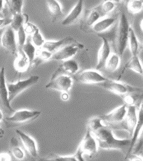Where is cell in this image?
Instances as JSON below:
<instances>
[{
	"mask_svg": "<svg viewBox=\"0 0 143 161\" xmlns=\"http://www.w3.org/2000/svg\"><path fill=\"white\" fill-rule=\"evenodd\" d=\"M92 134L96 139L98 148L102 150H114L128 154L130 146V139L116 138L113 130L108 126L105 125L93 132Z\"/></svg>",
	"mask_w": 143,
	"mask_h": 161,
	"instance_id": "obj_1",
	"label": "cell"
},
{
	"mask_svg": "<svg viewBox=\"0 0 143 161\" xmlns=\"http://www.w3.org/2000/svg\"><path fill=\"white\" fill-rule=\"evenodd\" d=\"M41 113L39 111L20 109L15 111L11 116L4 118L3 121L6 128H16L33 122L39 118Z\"/></svg>",
	"mask_w": 143,
	"mask_h": 161,
	"instance_id": "obj_2",
	"label": "cell"
},
{
	"mask_svg": "<svg viewBox=\"0 0 143 161\" xmlns=\"http://www.w3.org/2000/svg\"><path fill=\"white\" fill-rule=\"evenodd\" d=\"M130 27L126 16L124 12H122L119 18L115 40L116 54L119 56L120 58L122 57L128 45Z\"/></svg>",
	"mask_w": 143,
	"mask_h": 161,
	"instance_id": "obj_3",
	"label": "cell"
},
{
	"mask_svg": "<svg viewBox=\"0 0 143 161\" xmlns=\"http://www.w3.org/2000/svg\"><path fill=\"white\" fill-rule=\"evenodd\" d=\"M115 7V3L113 1H107L97 7L93 8L87 16L85 24L87 27L93 26L95 23L102 19Z\"/></svg>",
	"mask_w": 143,
	"mask_h": 161,
	"instance_id": "obj_4",
	"label": "cell"
},
{
	"mask_svg": "<svg viewBox=\"0 0 143 161\" xmlns=\"http://www.w3.org/2000/svg\"><path fill=\"white\" fill-rule=\"evenodd\" d=\"M39 79V76H31L27 79L18 81L15 83H7L9 102L11 103L20 93L36 85Z\"/></svg>",
	"mask_w": 143,
	"mask_h": 161,
	"instance_id": "obj_5",
	"label": "cell"
},
{
	"mask_svg": "<svg viewBox=\"0 0 143 161\" xmlns=\"http://www.w3.org/2000/svg\"><path fill=\"white\" fill-rule=\"evenodd\" d=\"M97 85L107 90H108L110 92L115 94L120 97L125 95L128 92H143V88L141 87L132 86L130 85L121 83L119 82L111 80L109 79Z\"/></svg>",
	"mask_w": 143,
	"mask_h": 161,
	"instance_id": "obj_6",
	"label": "cell"
},
{
	"mask_svg": "<svg viewBox=\"0 0 143 161\" xmlns=\"http://www.w3.org/2000/svg\"><path fill=\"white\" fill-rule=\"evenodd\" d=\"M137 108L135 106H127V112L124 120L120 123L111 127L113 130H124L132 137L137 121Z\"/></svg>",
	"mask_w": 143,
	"mask_h": 161,
	"instance_id": "obj_7",
	"label": "cell"
},
{
	"mask_svg": "<svg viewBox=\"0 0 143 161\" xmlns=\"http://www.w3.org/2000/svg\"><path fill=\"white\" fill-rule=\"evenodd\" d=\"M98 148L96 139L94 135L89 130L86 131L77 150L79 151L83 155L86 154L89 157L93 158L97 155Z\"/></svg>",
	"mask_w": 143,
	"mask_h": 161,
	"instance_id": "obj_8",
	"label": "cell"
},
{
	"mask_svg": "<svg viewBox=\"0 0 143 161\" xmlns=\"http://www.w3.org/2000/svg\"><path fill=\"white\" fill-rule=\"evenodd\" d=\"M73 80L85 84H100L108 80V79L102 76L95 70H85L80 73H76L72 76Z\"/></svg>",
	"mask_w": 143,
	"mask_h": 161,
	"instance_id": "obj_9",
	"label": "cell"
},
{
	"mask_svg": "<svg viewBox=\"0 0 143 161\" xmlns=\"http://www.w3.org/2000/svg\"><path fill=\"white\" fill-rule=\"evenodd\" d=\"M0 109L3 112L12 114L15 111L8 100V92L5 81L4 67L0 70Z\"/></svg>",
	"mask_w": 143,
	"mask_h": 161,
	"instance_id": "obj_10",
	"label": "cell"
},
{
	"mask_svg": "<svg viewBox=\"0 0 143 161\" xmlns=\"http://www.w3.org/2000/svg\"><path fill=\"white\" fill-rule=\"evenodd\" d=\"M127 112V106L123 105L116 108L107 114L100 116L103 123L109 127L115 126L120 123L124 120Z\"/></svg>",
	"mask_w": 143,
	"mask_h": 161,
	"instance_id": "obj_11",
	"label": "cell"
},
{
	"mask_svg": "<svg viewBox=\"0 0 143 161\" xmlns=\"http://www.w3.org/2000/svg\"><path fill=\"white\" fill-rule=\"evenodd\" d=\"M15 131L16 133L19 137L23 148L28 155L33 159H38L39 158V151L37 143L35 139L19 129H16Z\"/></svg>",
	"mask_w": 143,
	"mask_h": 161,
	"instance_id": "obj_12",
	"label": "cell"
},
{
	"mask_svg": "<svg viewBox=\"0 0 143 161\" xmlns=\"http://www.w3.org/2000/svg\"><path fill=\"white\" fill-rule=\"evenodd\" d=\"M73 79L70 76H59L54 79L50 80L47 84L45 88L52 89L61 92L63 93H68L73 85Z\"/></svg>",
	"mask_w": 143,
	"mask_h": 161,
	"instance_id": "obj_13",
	"label": "cell"
},
{
	"mask_svg": "<svg viewBox=\"0 0 143 161\" xmlns=\"http://www.w3.org/2000/svg\"><path fill=\"white\" fill-rule=\"evenodd\" d=\"M1 44L11 54L15 57L17 56L18 49L16 40L15 31L11 26L7 27L1 36Z\"/></svg>",
	"mask_w": 143,
	"mask_h": 161,
	"instance_id": "obj_14",
	"label": "cell"
},
{
	"mask_svg": "<svg viewBox=\"0 0 143 161\" xmlns=\"http://www.w3.org/2000/svg\"><path fill=\"white\" fill-rule=\"evenodd\" d=\"M79 69V66L77 62L74 59H69L63 62L52 73L51 77L52 80L59 76H72L77 73Z\"/></svg>",
	"mask_w": 143,
	"mask_h": 161,
	"instance_id": "obj_15",
	"label": "cell"
},
{
	"mask_svg": "<svg viewBox=\"0 0 143 161\" xmlns=\"http://www.w3.org/2000/svg\"><path fill=\"white\" fill-rule=\"evenodd\" d=\"M85 46L80 42H76L63 48L61 50L52 54L51 59L56 61H66L74 56L80 50H83Z\"/></svg>",
	"mask_w": 143,
	"mask_h": 161,
	"instance_id": "obj_16",
	"label": "cell"
},
{
	"mask_svg": "<svg viewBox=\"0 0 143 161\" xmlns=\"http://www.w3.org/2000/svg\"><path fill=\"white\" fill-rule=\"evenodd\" d=\"M98 35L102 39V44L98 53V61L96 66L97 70L104 68L106 62L111 55V46L108 40L101 34H98Z\"/></svg>",
	"mask_w": 143,
	"mask_h": 161,
	"instance_id": "obj_17",
	"label": "cell"
},
{
	"mask_svg": "<svg viewBox=\"0 0 143 161\" xmlns=\"http://www.w3.org/2000/svg\"><path fill=\"white\" fill-rule=\"evenodd\" d=\"M77 42V40L74 37L68 36L57 42H45L42 47V48L50 52L52 54H54L65 47Z\"/></svg>",
	"mask_w": 143,
	"mask_h": 161,
	"instance_id": "obj_18",
	"label": "cell"
},
{
	"mask_svg": "<svg viewBox=\"0 0 143 161\" xmlns=\"http://www.w3.org/2000/svg\"><path fill=\"white\" fill-rule=\"evenodd\" d=\"M138 116H137V121L135 125V128L133 132L132 138H130V146L129 150L128 151V154L125 157V159H127L128 157L132 153V150L133 148V147L135 146V142H137L138 139L139 138L140 135L142 133V129L143 126V104L140 106L139 109H138Z\"/></svg>",
	"mask_w": 143,
	"mask_h": 161,
	"instance_id": "obj_19",
	"label": "cell"
},
{
	"mask_svg": "<svg viewBox=\"0 0 143 161\" xmlns=\"http://www.w3.org/2000/svg\"><path fill=\"white\" fill-rule=\"evenodd\" d=\"M84 4L83 0H79L72 9L70 11L69 14L66 18L63 20L62 25L63 26H69L74 23H76L81 18L83 12Z\"/></svg>",
	"mask_w": 143,
	"mask_h": 161,
	"instance_id": "obj_20",
	"label": "cell"
},
{
	"mask_svg": "<svg viewBox=\"0 0 143 161\" xmlns=\"http://www.w3.org/2000/svg\"><path fill=\"white\" fill-rule=\"evenodd\" d=\"M126 106H135L139 109L143 104V92H128L120 97Z\"/></svg>",
	"mask_w": 143,
	"mask_h": 161,
	"instance_id": "obj_21",
	"label": "cell"
},
{
	"mask_svg": "<svg viewBox=\"0 0 143 161\" xmlns=\"http://www.w3.org/2000/svg\"><path fill=\"white\" fill-rule=\"evenodd\" d=\"M14 68L18 73H24L30 69V63L23 51H18L14 61Z\"/></svg>",
	"mask_w": 143,
	"mask_h": 161,
	"instance_id": "obj_22",
	"label": "cell"
},
{
	"mask_svg": "<svg viewBox=\"0 0 143 161\" xmlns=\"http://www.w3.org/2000/svg\"><path fill=\"white\" fill-rule=\"evenodd\" d=\"M116 18L109 17L106 18H102L95 23L92 26V30L98 34H101L104 32L115 23Z\"/></svg>",
	"mask_w": 143,
	"mask_h": 161,
	"instance_id": "obj_23",
	"label": "cell"
},
{
	"mask_svg": "<svg viewBox=\"0 0 143 161\" xmlns=\"http://www.w3.org/2000/svg\"><path fill=\"white\" fill-rule=\"evenodd\" d=\"M10 148L12 156L16 160L22 161L25 157V153L21 148L18 140L15 137H12L10 140Z\"/></svg>",
	"mask_w": 143,
	"mask_h": 161,
	"instance_id": "obj_24",
	"label": "cell"
},
{
	"mask_svg": "<svg viewBox=\"0 0 143 161\" xmlns=\"http://www.w3.org/2000/svg\"><path fill=\"white\" fill-rule=\"evenodd\" d=\"M46 2L52 17V22H55L63 15L61 5L57 0H48Z\"/></svg>",
	"mask_w": 143,
	"mask_h": 161,
	"instance_id": "obj_25",
	"label": "cell"
},
{
	"mask_svg": "<svg viewBox=\"0 0 143 161\" xmlns=\"http://www.w3.org/2000/svg\"><path fill=\"white\" fill-rule=\"evenodd\" d=\"M127 69H131L132 70L135 71L139 74L142 75L143 74V68L142 66L141 65V62L140 61L139 56H133L130 60L124 66V69L122 71V73L120 74V77L118 79L119 80L122 76V75L124 74V71Z\"/></svg>",
	"mask_w": 143,
	"mask_h": 161,
	"instance_id": "obj_26",
	"label": "cell"
},
{
	"mask_svg": "<svg viewBox=\"0 0 143 161\" xmlns=\"http://www.w3.org/2000/svg\"><path fill=\"white\" fill-rule=\"evenodd\" d=\"M5 2L7 11L11 17L22 13L23 4L22 0H8Z\"/></svg>",
	"mask_w": 143,
	"mask_h": 161,
	"instance_id": "obj_27",
	"label": "cell"
},
{
	"mask_svg": "<svg viewBox=\"0 0 143 161\" xmlns=\"http://www.w3.org/2000/svg\"><path fill=\"white\" fill-rule=\"evenodd\" d=\"M52 56V54L51 53L47 50H44L42 48L37 50L35 59L32 63L31 68L38 66L44 62L46 61L47 60L51 58Z\"/></svg>",
	"mask_w": 143,
	"mask_h": 161,
	"instance_id": "obj_28",
	"label": "cell"
},
{
	"mask_svg": "<svg viewBox=\"0 0 143 161\" xmlns=\"http://www.w3.org/2000/svg\"><path fill=\"white\" fill-rule=\"evenodd\" d=\"M128 43L130 46L132 56H139V43L137 40L134 30L132 27H130L129 31V39Z\"/></svg>",
	"mask_w": 143,
	"mask_h": 161,
	"instance_id": "obj_29",
	"label": "cell"
},
{
	"mask_svg": "<svg viewBox=\"0 0 143 161\" xmlns=\"http://www.w3.org/2000/svg\"><path fill=\"white\" fill-rule=\"evenodd\" d=\"M12 19V20L10 26L15 31H18L20 27L24 26V25L28 22L29 16L27 14L22 13L13 16Z\"/></svg>",
	"mask_w": 143,
	"mask_h": 161,
	"instance_id": "obj_30",
	"label": "cell"
},
{
	"mask_svg": "<svg viewBox=\"0 0 143 161\" xmlns=\"http://www.w3.org/2000/svg\"><path fill=\"white\" fill-rule=\"evenodd\" d=\"M22 50L25 54V55L27 57L29 63H30V69L31 68L32 63L35 59L36 53V47L33 44V43L30 41V38H28L27 41L24 44Z\"/></svg>",
	"mask_w": 143,
	"mask_h": 161,
	"instance_id": "obj_31",
	"label": "cell"
},
{
	"mask_svg": "<svg viewBox=\"0 0 143 161\" xmlns=\"http://www.w3.org/2000/svg\"><path fill=\"white\" fill-rule=\"evenodd\" d=\"M120 59L119 56L116 53L111 54L108 59L106 62L105 67L109 72H113L118 68L120 64Z\"/></svg>",
	"mask_w": 143,
	"mask_h": 161,
	"instance_id": "obj_32",
	"label": "cell"
},
{
	"mask_svg": "<svg viewBox=\"0 0 143 161\" xmlns=\"http://www.w3.org/2000/svg\"><path fill=\"white\" fill-rule=\"evenodd\" d=\"M142 0H130L128 1L126 8L128 11L133 14H138L143 10Z\"/></svg>",
	"mask_w": 143,
	"mask_h": 161,
	"instance_id": "obj_33",
	"label": "cell"
},
{
	"mask_svg": "<svg viewBox=\"0 0 143 161\" xmlns=\"http://www.w3.org/2000/svg\"><path fill=\"white\" fill-rule=\"evenodd\" d=\"M104 126L100 117H96L90 119L87 124V130L90 131L91 133L100 129Z\"/></svg>",
	"mask_w": 143,
	"mask_h": 161,
	"instance_id": "obj_34",
	"label": "cell"
},
{
	"mask_svg": "<svg viewBox=\"0 0 143 161\" xmlns=\"http://www.w3.org/2000/svg\"><path fill=\"white\" fill-rule=\"evenodd\" d=\"M32 43L37 48H42L45 41L43 38L42 35L41 34V33L40 32V30L39 28L35 31L34 33L32 35Z\"/></svg>",
	"mask_w": 143,
	"mask_h": 161,
	"instance_id": "obj_35",
	"label": "cell"
},
{
	"mask_svg": "<svg viewBox=\"0 0 143 161\" xmlns=\"http://www.w3.org/2000/svg\"><path fill=\"white\" fill-rule=\"evenodd\" d=\"M18 33V51H21L24 44L26 42V35L25 31L24 29V26L20 27L19 30L17 31Z\"/></svg>",
	"mask_w": 143,
	"mask_h": 161,
	"instance_id": "obj_36",
	"label": "cell"
},
{
	"mask_svg": "<svg viewBox=\"0 0 143 161\" xmlns=\"http://www.w3.org/2000/svg\"><path fill=\"white\" fill-rule=\"evenodd\" d=\"M38 29V27L34 25L33 24L29 22H27L26 24L24 25V29L26 33H28L30 35H33L35 31Z\"/></svg>",
	"mask_w": 143,
	"mask_h": 161,
	"instance_id": "obj_37",
	"label": "cell"
},
{
	"mask_svg": "<svg viewBox=\"0 0 143 161\" xmlns=\"http://www.w3.org/2000/svg\"><path fill=\"white\" fill-rule=\"evenodd\" d=\"M54 158L58 161H79L74 155L70 156L57 155L54 157Z\"/></svg>",
	"mask_w": 143,
	"mask_h": 161,
	"instance_id": "obj_38",
	"label": "cell"
},
{
	"mask_svg": "<svg viewBox=\"0 0 143 161\" xmlns=\"http://www.w3.org/2000/svg\"><path fill=\"white\" fill-rule=\"evenodd\" d=\"M11 17H4L0 18V30L3 27H6L8 25H10L12 23Z\"/></svg>",
	"mask_w": 143,
	"mask_h": 161,
	"instance_id": "obj_39",
	"label": "cell"
},
{
	"mask_svg": "<svg viewBox=\"0 0 143 161\" xmlns=\"http://www.w3.org/2000/svg\"><path fill=\"white\" fill-rule=\"evenodd\" d=\"M0 161H12L11 155L7 153H0Z\"/></svg>",
	"mask_w": 143,
	"mask_h": 161,
	"instance_id": "obj_40",
	"label": "cell"
},
{
	"mask_svg": "<svg viewBox=\"0 0 143 161\" xmlns=\"http://www.w3.org/2000/svg\"><path fill=\"white\" fill-rule=\"evenodd\" d=\"M129 161H143V158L140 157L133 154H130L128 158Z\"/></svg>",
	"mask_w": 143,
	"mask_h": 161,
	"instance_id": "obj_41",
	"label": "cell"
},
{
	"mask_svg": "<svg viewBox=\"0 0 143 161\" xmlns=\"http://www.w3.org/2000/svg\"><path fill=\"white\" fill-rule=\"evenodd\" d=\"M74 155L76 156V157L77 158L79 161H85V159H84V158L83 157V154L79 151L76 150V153Z\"/></svg>",
	"mask_w": 143,
	"mask_h": 161,
	"instance_id": "obj_42",
	"label": "cell"
},
{
	"mask_svg": "<svg viewBox=\"0 0 143 161\" xmlns=\"http://www.w3.org/2000/svg\"><path fill=\"white\" fill-rule=\"evenodd\" d=\"M4 1L0 0V18H4Z\"/></svg>",
	"mask_w": 143,
	"mask_h": 161,
	"instance_id": "obj_43",
	"label": "cell"
},
{
	"mask_svg": "<svg viewBox=\"0 0 143 161\" xmlns=\"http://www.w3.org/2000/svg\"><path fill=\"white\" fill-rule=\"evenodd\" d=\"M37 161H58L54 157L52 158H39Z\"/></svg>",
	"mask_w": 143,
	"mask_h": 161,
	"instance_id": "obj_44",
	"label": "cell"
},
{
	"mask_svg": "<svg viewBox=\"0 0 143 161\" xmlns=\"http://www.w3.org/2000/svg\"><path fill=\"white\" fill-rule=\"evenodd\" d=\"M4 134H5V131L2 128L1 125V122H0V138H3L4 137Z\"/></svg>",
	"mask_w": 143,
	"mask_h": 161,
	"instance_id": "obj_45",
	"label": "cell"
},
{
	"mask_svg": "<svg viewBox=\"0 0 143 161\" xmlns=\"http://www.w3.org/2000/svg\"><path fill=\"white\" fill-rule=\"evenodd\" d=\"M68 98H69V96H68V93H63V94H62V100L66 101V100H67L68 99Z\"/></svg>",
	"mask_w": 143,
	"mask_h": 161,
	"instance_id": "obj_46",
	"label": "cell"
},
{
	"mask_svg": "<svg viewBox=\"0 0 143 161\" xmlns=\"http://www.w3.org/2000/svg\"><path fill=\"white\" fill-rule=\"evenodd\" d=\"M4 115H3V111L0 109V122L2 121V120H3V119H4Z\"/></svg>",
	"mask_w": 143,
	"mask_h": 161,
	"instance_id": "obj_47",
	"label": "cell"
},
{
	"mask_svg": "<svg viewBox=\"0 0 143 161\" xmlns=\"http://www.w3.org/2000/svg\"><path fill=\"white\" fill-rule=\"evenodd\" d=\"M3 31H2L1 30H0V46L1 44V36L3 35Z\"/></svg>",
	"mask_w": 143,
	"mask_h": 161,
	"instance_id": "obj_48",
	"label": "cell"
},
{
	"mask_svg": "<svg viewBox=\"0 0 143 161\" xmlns=\"http://www.w3.org/2000/svg\"><path fill=\"white\" fill-rule=\"evenodd\" d=\"M143 19H141V22H140V27H141V30L143 31Z\"/></svg>",
	"mask_w": 143,
	"mask_h": 161,
	"instance_id": "obj_49",
	"label": "cell"
},
{
	"mask_svg": "<svg viewBox=\"0 0 143 161\" xmlns=\"http://www.w3.org/2000/svg\"><path fill=\"white\" fill-rule=\"evenodd\" d=\"M12 161H18V160H15V161H12Z\"/></svg>",
	"mask_w": 143,
	"mask_h": 161,
	"instance_id": "obj_50",
	"label": "cell"
}]
</instances>
